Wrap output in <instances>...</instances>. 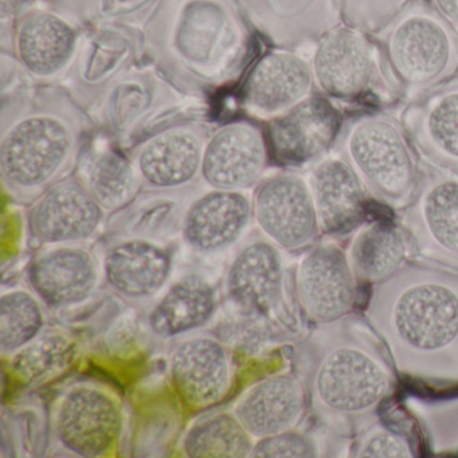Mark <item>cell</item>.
I'll return each mask as SVG.
<instances>
[{"instance_id": "cell-35", "label": "cell", "mask_w": 458, "mask_h": 458, "mask_svg": "<svg viewBox=\"0 0 458 458\" xmlns=\"http://www.w3.org/2000/svg\"><path fill=\"white\" fill-rule=\"evenodd\" d=\"M410 0H339L342 22L364 33L385 28Z\"/></svg>"}, {"instance_id": "cell-17", "label": "cell", "mask_w": 458, "mask_h": 458, "mask_svg": "<svg viewBox=\"0 0 458 458\" xmlns=\"http://www.w3.org/2000/svg\"><path fill=\"white\" fill-rule=\"evenodd\" d=\"M269 157L267 135L259 127L229 123L206 141L200 175L211 189L246 191L264 179Z\"/></svg>"}, {"instance_id": "cell-36", "label": "cell", "mask_w": 458, "mask_h": 458, "mask_svg": "<svg viewBox=\"0 0 458 458\" xmlns=\"http://www.w3.org/2000/svg\"><path fill=\"white\" fill-rule=\"evenodd\" d=\"M320 444L304 431L288 430L254 441L250 457L254 458H313L321 455Z\"/></svg>"}, {"instance_id": "cell-6", "label": "cell", "mask_w": 458, "mask_h": 458, "mask_svg": "<svg viewBox=\"0 0 458 458\" xmlns=\"http://www.w3.org/2000/svg\"><path fill=\"white\" fill-rule=\"evenodd\" d=\"M77 155V133L58 112H26L4 125L0 139V178L7 194L33 203L66 178Z\"/></svg>"}, {"instance_id": "cell-3", "label": "cell", "mask_w": 458, "mask_h": 458, "mask_svg": "<svg viewBox=\"0 0 458 458\" xmlns=\"http://www.w3.org/2000/svg\"><path fill=\"white\" fill-rule=\"evenodd\" d=\"M388 108H358L345 114L332 152L355 171L371 199L398 214L411 202L420 157L402 123Z\"/></svg>"}, {"instance_id": "cell-24", "label": "cell", "mask_w": 458, "mask_h": 458, "mask_svg": "<svg viewBox=\"0 0 458 458\" xmlns=\"http://www.w3.org/2000/svg\"><path fill=\"white\" fill-rule=\"evenodd\" d=\"M253 216L245 191L214 190L195 199L182 219V235L199 254L226 251L241 240Z\"/></svg>"}, {"instance_id": "cell-25", "label": "cell", "mask_w": 458, "mask_h": 458, "mask_svg": "<svg viewBox=\"0 0 458 458\" xmlns=\"http://www.w3.org/2000/svg\"><path fill=\"white\" fill-rule=\"evenodd\" d=\"M251 22L273 44L318 41L342 22L339 0H241Z\"/></svg>"}, {"instance_id": "cell-4", "label": "cell", "mask_w": 458, "mask_h": 458, "mask_svg": "<svg viewBox=\"0 0 458 458\" xmlns=\"http://www.w3.org/2000/svg\"><path fill=\"white\" fill-rule=\"evenodd\" d=\"M147 45L168 63L197 72H221L249 42L235 0H160L147 26Z\"/></svg>"}, {"instance_id": "cell-15", "label": "cell", "mask_w": 458, "mask_h": 458, "mask_svg": "<svg viewBox=\"0 0 458 458\" xmlns=\"http://www.w3.org/2000/svg\"><path fill=\"white\" fill-rule=\"evenodd\" d=\"M399 117L420 160L458 178V73L406 101Z\"/></svg>"}, {"instance_id": "cell-16", "label": "cell", "mask_w": 458, "mask_h": 458, "mask_svg": "<svg viewBox=\"0 0 458 458\" xmlns=\"http://www.w3.org/2000/svg\"><path fill=\"white\" fill-rule=\"evenodd\" d=\"M307 179L323 237L343 243L356 227L374 216L375 202L366 187L335 152L315 163Z\"/></svg>"}, {"instance_id": "cell-27", "label": "cell", "mask_w": 458, "mask_h": 458, "mask_svg": "<svg viewBox=\"0 0 458 458\" xmlns=\"http://www.w3.org/2000/svg\"><path fill=\"white\" fill-rule=\"evenodd\" d=\"M104 280L123 299L144 301L159 294L173 273L170 250L146 238L112 246L103 261Z\"/></svg>"}, {"instance_id": "cell-32", "label": "cell", "mask_w": 458, "mask_h": 458, "mask_svg": "<svg viewBox=\"0 0 458 458\" xmlns=\"http://www.w3.org/2000/svg\"><path fill=\"white\" fill-rule=\"evenodd\" d=\"M44 302L33 291L10 289L0 296V355L13 358L44 334Z\"/></svg>"}, {"instance_id": "cell-9", "label": "cell", "mask_w": 458, "mask_h": 458, "mask_svg": "<svg viewBox=\"0 0 458 458\" xmlns=\"http://www.w3.org/2000/svg\"><path fill=\"white\" fill-rule=\"evenodd\" d=\"M124 430V410L119 396L96 382H79L66 388L53 406L55 442L77 457L111 454Z\"/></svg>"}, {"instance_id": "cell-18", "label": "cell", "mask_w": 458, "mask_h": 458, "mask_svg": "<svg viewBox=\"0 0 458 458\" xmlns=\"http://www.w3.org/2000/svg\"><path fill=\"white\" fill-rule=\"evenodd\" d=\"M168 375L174 391L187 407L210 409L232 390V358L216 337H189L171 352Z\"/></svg>"}, {"instance_id": "cell-5", "label": "cell", "mask_w": 458, "mask_h": 458, "mask_svg": "<svg viewBox=\"0 0 458 458\" xmlns=\"http://www.w3.org/2000/svg\"><path fill=\"white\" fill-rule=\"evenodd\" d=\"M372 36L403 103L458 73L457 30L428 0H410Z\"/></svg>"}, {"instance_id": "cell-26", "label": "cell", "mask_w": 458, "mask_h": 458, "mask_svg": "<svg viewBox=\"0 0 458 458\" xmlns=\"http://www.w3.org/2000/svg\"><path fill=\"white\" fill-rule=\"evenodd\" d=\"M345 257L361 288L393 277L411 257L396 214H374L343 242Z\"/></svg>"}, {"instance_id": "cell-33", "label": "cell", "mask_w": 458, "mask_h": 458, "mask_svg": "<svg viewBox=\"0 0 458 458\" xmlns=\"http://www.w3.org/2000/svg\"><path fill=\"white\" fill-rule=\"evenodd\" d=\"M76 356V343L63 332H47L15 353L12 374L29 386L41 385L65 371Z\"/></svg>"}, {"instance_id": "cell-28", "label": "cell", "mask_w": 458, "mask_h": 458, "mask_svg": "<svg viewBox=\"0 0 458 458\" xmlns=\"http://www.w3.org/2000/svg\"><path fill=\"white\" fill-rule=\"evenodd\" d=\"M216 302V288L210 281L199 275L184 276L149 313V328L162 339L197 331L213 318Z\"/></svg>"}, {"instance_id": "cell-23", "label": "cell", "mask_w": 458, "mask_h": 458, "mask_svg": "<svg viewBox=\"0 0 458 458\" xmlns=\"http://www.w3.org/2000/svg\"><path fill=\"white\" fill-rule=\"evenodd\" d=\"M308 411L307 391L299 375L280 372L251 385L241 394L233 412L254 441L293 430Z\"/></svg>"}, {"instance_id": "cell-30", "label": "cell", "mask_w": 458, "mask_h": 458, "mask_svg": "<svg viewBox=\"0 0 458 458\" xmlns=\"http://www.w3.org/2000/svg\"><path fill=\"white\" fill-rule=\"evenodd\" d=\"M253 445V437L232 410L205 415L192 423L181 449L190 458H245L250 457Z\"/></svg>"}, {"instance_id": "cell-12", "label": "cell", "mask_w": 458, "mask_h": 458, "mask_svg": "<svg viewBox=\"0 0 458 458\" xmlns=\"http://www.w3.org/2000/svg\"><path fill=\"white\" fill-rule=\"evenodd\" d=\"M251 199L257 226L285 253L302 254L323 237L310 183L300 174L262 179Z\"/></svg>"}, {"instance_id": "cell-31", "label": "cell", "mask_w": 458, "mask_h": 458, "mask_svg": "<svg viewBox=\"0 0 458 458\" xmlns=\"http://www.w3.org/2000/svg\"><path fill=\"white\" fill-rule=\"evenodd\" d=\"M402 407L411 417L433 454H458V394L431 396L410 393Z\"/></svg>"}, {"instance_id": "cell-34", "label": "cell", "mask_w": 458, "mask_h": 458, "mask_svg": "<svg viewBox=\"0 0 458 458\" xmlns=\"http://www.w3.org/2000/svg\"><path fill=\"white\" fill-rule=\"evenodd\" d=\"M409 426L388 425L380 418L366 430L353 437L348 445L347 455L356 458H412L418 449L407 433Z\"/></svg>"}, {"instance_id": "cell-21", "label": "cell", "mask_w": 458, "mask_h": 458, "mask_svg": "<svg viewBox=\"0 0 458 458\" xmlns=\"http://www.w3.org/2000/svg\"><path fill=\"white\" fill-rule=\"evenodd\" d=\"M206 139L194 125H174L147 139L133 163L141 184L157 191L190 186L202 173Z\"/></svg>"}, {"instance_id": "cell-11", "label": "cell", "mask_w": 458, "mask_h": 458, "mask_svg": "<svg viewBox=\"0 0 458 458\" xmlns=\"http://www.w3.org/2000/svg\"><path fill=\"white\" fill-rule=\"evenodd\" d=\"M293 288L300 313L313 326H321L355 312L361 286L343 243L324 237L302 253Z\"/></svg>"}, {"instance_id": "cell-8", "label": "cell", "mask_w": 458, "mask_h": 458, "mask_svg": "<svg viewBox=\"0 0 458 458\" xmlns=\"http://www.w3.org/2000/svg\"><path fill=\"white\" fill-rule=\"evenodd\" d=\"M396 218L412 259L458 272V178L420 160L414 197Z\"/></svg>"}, {"instance_id": "cell-22", "label": "cell", "mask_w": 458, "mask_h": 458, "mask_svg": "<svg viewBox=\"0 0 458 458\" xmlns=\"http://www.w3.org/2000/svg\"><path fill=\"white\" fill-rule=\"evenodd\" d=\"M13 42L26 72L37 79H53L76 57L80 34L64 15L50 10L26 9L15 21Z\"/></svg>"}, {"instance_id": "cell-38", "label": "cell", "mask_w": 458, "mask_h": 458, "mask_svg": "<svg viewBox=\"0 0 458 458\" xmlns=\"http://www.w3.org/2000/svg\"><path fill=\"white\" fill-rule=\"evenodd\" d=\"M428 2L458 33V0H428Z\"/></svg>"}, {"instance_id": "cell-19", "label": "cell", "mask_w": 458, "mask_h": 458, "mask_svg": "<svg viewBox=\"0 0 458 458\" xmlns=\"http://www.w3.org/2000/svg\"><path fill=\"white\" fill-rule=\"evenodd\" d=\"M315 93L310 61L291 50L262 55L249 72L242 103L254 116L275 119Z\"/></svg>"}, {"instance_id": "cell-14", "label": "cell", "mask_w": 458, "mask_h": 458, "mask_svg": "<svg viewBox=\"0 0 458 458\" xmlns=\"http://www.w3.org/2000/svg\"><path fill=\"white\" fill-rule=\"evenodd\" d=\"M106 214L79 176H66L31 203L29 234L38 245H81L98 234Z\"/></svg>"}, {"instance_id": "cell-7", "label": "cell", "mask_w": 458, "mask_h": 458, "mask_svg": "<svg viewBox=\"0 0 458 458\" xmlns=\"http://www.w3.org/2000/svg\"><path fill=\"white\" fill-rule=\"evenodd\" d=\"M316 92L336 104L391 108L403 103L372 34L340 23L316 41L312 60Z\"/></svg>"}, {"instance_id": "cell-10", "label": "cell", "mask_w": 458, "mask_h": 458, "mask_svg": "<svg viewBox=\"0 0 458 458\" xmlns=\"http://www.w3.org/2000/svg\"><path fill=\"white\" fill-rule=\"evenodd\" d=\"M281 250L272 241L256 240L238 251L226 275L227 300L243 316L280 318L285 328L296 332L297 313L289 300L288 270Z\"/></svg>"}, {"instance_id": "cell-20", "label": "cell", "mask_w": 458, "mask_h": 458, "mask_svg": "<svg viewBox=\"0 0 458 458\" xmlns=\"http://www.w3.org/2000/svg\"><path fill=\"white\" fill-rule=\"evenodd\" d=\"M103 277V265L81 245L53 246L38 254L28 270L31 291L45 305L57 310L89 300Z\"/></svg>"}, {"instance_id": "cell-2", "label": "cell", "mask_w": 458, "mask_h": 458, "mask_svg": "<svg viewBox=\"0 0 458 458\" xmlns=\"http://www.w3.org/2000/svg\"><path fill=\"white\" fill-rule=\"evenodd\" d=\"M296 364L308 410L334 438L352 439L379 420L399 387L390 353L363 313L315 326Z\"/></svg>"}, {"instance_id": "cell-13", "label": "cell", "mask_w": 458, "mask_h": 458, "mask_svg": "<svg viewBox=\"0 0 458 458\" xmlns=\"http://www.w3.org/2000/svg\"><path fill=\"white\" fill-rule=\"evenodd\" d=\"M345 114L339 104L315 92L267 124L270 157L289 168L312 167L331 154Z\"/></svg>"}, {"instance_id": "cell-29", "label": "cell", "mask_w": 458, "mask_h": 458, "mask_svg": "<svg viewBox=\"0 0 458 458\" xmlns=\"http://www.w3.org/2000/svg\"><path fill=\"white\" fill-rule=\"evenodd\" d=\"M77 176L106 213L128 208L140 191V176L133 160L109 147L85 155Z\"/></svg>"}, {"instance_id": "cell-1", "label": "cell", "mask_w": 458, "mask_h": 458, "mask_svg": "<svg viewBox=\"0 0 458 458\" xmlns=\"http://www.w3.org/2000/svg\"><path fill=\"white\" fill-rule=\"evenodd\" d=\"M363 316L399 377L436 393L458 388V272L410 259L369 286Z\"/></svg>"}, {"instance_id": "cell-37", "label": "cell", "mask_w": 458, "mask_h": 458, "mask_svg": "<svg viewBox=\"0 0 458 458\" xmlns=\"http://www.w3.org/2000/svg\"><path fill=\"white\" fill-rule=\"evenodd\" d=\"M33 0H0V17L2 22L6 23L7 21H17V18L29 9V4Z\"/></svg>"}]
</instances>
